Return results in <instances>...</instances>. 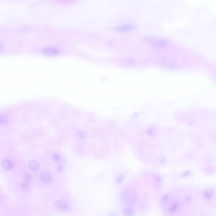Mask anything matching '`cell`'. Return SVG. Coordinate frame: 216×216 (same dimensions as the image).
Here are the masks:
<instances>
[{
  "instance_id": "cell-1",
  "label": "cell",
  "mask_w": 216,
  "mask_h": 216,
  "mask_svg": "<svg viewBox=\"0 0 216 216\" xmlns=\"http://www.w3.org/2000/svg\"><path fill=\"white\" fill-rule=\"evenodd\" d=\"M55 207L60 210H65L68 209L69 205L67 202L60 200H56L54 203Z\"/></svg>"
},
{
  "instance_id": "cell-2",
  "label": "cell",
  "mask_w": 216,
  "mask_h": 216,
  "mask_svg": "<svg viewBox=\"0 0 216 216\" xmlns=\"http://www.w3.org/2000/svg\"><path fill=\"white\" fill-rule=\"evenodd\" d=\"M41 179L43 182L47 183L51 182L52 178L51 175L47 172H43L41 175Z\"/></svg>"
},
{
  "instance_id": "cell-3",
  "label": "cell",
  "mask_w": 216,
  "mask_h": 216,
  "mask_svg": "<svg viewBox=\"0 0 216 216\" xmlns=\"http://www.w3.org/2000/svg\"><path fill=\"white\" fill-rule=\"evenodd\" d=\"M43 52L44 53L46 54V55H49L51 56L55 55L58 53L57 50L52 48L45 49L44 50H43Z\"/></svg>"
},
{
  "instance_id": "cell-4",
  "label": "cell",
  "mask_w": 216,
  "mask_h": 216,
  "mask_svg": "<svg viewBox=\"0 0 216 216\" xmlns=\"http://www.w3.org/2000/svg\"><path fill=\"white\" fill-rule=\"evenodd\" d=\"M3 163L5 168L7 170H10L13 167L12 163L7 159H4L3 160Z\"/></svg>"
},
{
  "instance_id": "cell-5",
  "label": "cell",
  "mask_w": 216,
  "mask_h": 216,
  "mask_svg": "<svg viewBox=\"0 0 216 216\" xmlns=\"http://www.w3.org/2000/svg\"><path fill=\"white\" fill-rule=\"evenodd\" d=\"M29 167L30 169L33 170L37 169L39 167V164L36 161H31L29 164Z\"/></svg>"
},
{
  "instance_id": "cell-6",
  "label": "cell",
  "mask_w": 216,
  "mask_h": 216,
  "mask_svg": "<svg viewBox=\"0 0 216 216\" xmlns=\"http://www.w3.org/2000/svg\"><path fill=\"white\" fill-rule=\"evenodd\" d=\"M8 121V118L6 116L4 115H0V124H4Z\"/></svg>"
},
{
  "instance_id": "cell-7",
  "label": "cell",
  "mask_w": 216,
  "mask_h": 216,
  "mask_svg": "<svg viewBox=\"0 0 216 216\" xmlns=\"http://www.w3.org/2000/svg\"><path fill=\"white\" fill-rule=\"evenodd\" d=\"M124 180V176H119L116 179V183L117 184H120Z\"/></svg>"
}]
</instances>
